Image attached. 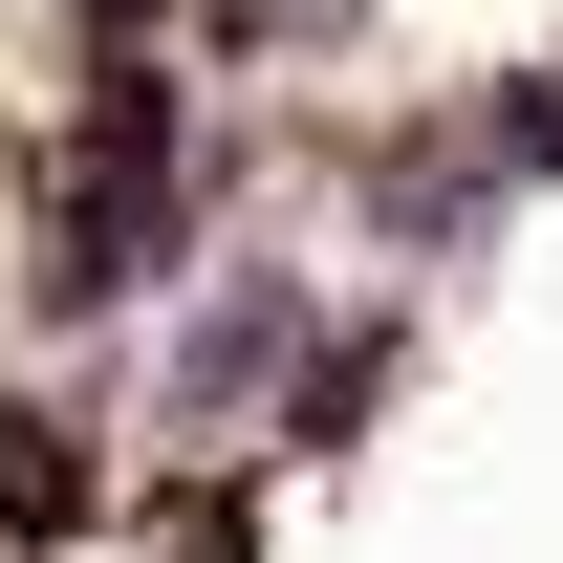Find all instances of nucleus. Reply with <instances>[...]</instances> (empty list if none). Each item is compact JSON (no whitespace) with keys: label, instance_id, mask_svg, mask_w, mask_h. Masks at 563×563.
I'll return each instance as SVG.
<instances>
[{"label":"nucleus","instance_id":"1","mask_svg":"<svg viewBox=\"0 0 563 563\" xmlns=\"http://www.w3.org/2000/svg\"><path fill=\"white\" fill-rule=\"evenodd\" d=\"M303 347H325V303H303L282 261H239V282H196V325L152 347V412L217 433V412H261V390H303Z\"/></svg>","mask_w":563,"mask_h":563},{"label":"nucleus","instance_id":"2","mask_svg":"<svg viewBox=\"0 0 563 563\" xmlns=\"http://www.w3.org/2000/svg\"><path fill=\"white\" fill-rule=\"evenodd\" d=\"M0 520H22V542H66V520H87V433L22 412V390H0Z\"/></svg>","mask_w":563,"mask_h":563}]
</instances>
